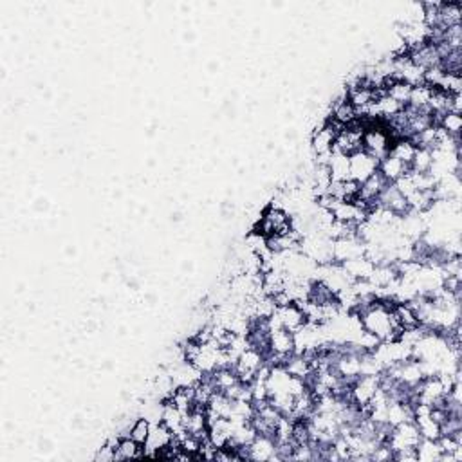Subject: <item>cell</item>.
Wrapping results in <instances>:
<instances>
[{
    "mask_svg": "<svg viewBox=\"0 0 462 462\" xmlns=\"http://www.w3.org/2000/svg\"><path fill=\"white\" fill-rule=\"evenodd\" d=\"M421 439L422 437L419 434L418 427H415V422L404 421L397 424V427H392L385 445L392 449V454H395V452H401V449L415 448Z\"/></svg>",
    "mask_w": 462,
    "mask_h": 462,
    "instance_id": "cell-1",
    "label": "cell"
},
{
    "mask_svg": "<svg viewBox=\"0 0 462 462\" xmlns=\"http://www.w3.org/2000/svg\"><path fill=\"white\" fill-rule=\"evenodd\" d=\"M289 231H292L291 220H289L288 213H286L282 208H270V210L261 217L258 233L264 235L265 238L273 237V235H286L289 233Z\"/></svg>",
    "mask_w": 462,
    "mask_h": 462,
    "instance_id": "cell-2",
    "label": "cell"
},
{
    "mask_svg": "<svg viewBox=\"0 0 462 462\" xmlns=\"http://www.w3.org/2000/svg\"><path fill=\"white\" fill-rule=\"evenodd\" d=\"M376 206L390 211L395 217H404L412 213V208H410L409 201H406V197L397 190V186H395L394 183H388L385 188H383V192L379 193V197H377L376 201Z\"/></svg>",
    "mask_w": 462,
    "mask_h": 462,
    "instance_id": "cell-3",
    "label": "cell"
},
{
    "mask_svg": "<svg viewBox=\"0 0 462 462\" xmlns=\"http://www.w3.org/2000/svg\"><path fill=\"white\" fill-rule=\"evenodd\" d=\"M265 365V359L264 356H262V352H258L256 349H253V347H249V349H246L242 352V354L238 356L237 358V363H235V372H237L238 379L242 383H249L255 379L256 372L261 370L262 367Z\"/></svg>",
    "mask_w": 462,
    "mask_h": 462,
    "instance_id": "cell-4",
    "label": "cell"
},
{
    "mask_svg": "<svg viewBox=\"0 0 462 462\" xmlns=\"http://www.w3.org/2000/svg\"><path fill=\"white\" fill-rule=\"evenodd\" d=\"M363 152L381 161L390 152V134L383 129H368L363 134Z\"/></svg>",
    "mask_w": 462,
    "mask_h": 462,
    "instance_id": "cell-5",
    "label": "cell"
},
{
    "mask_svg": "<svg viewBox=\"0 0 462 462\" xmlns=\"http://www.w3.org/2000/svg\"><path fill=\"white\" fill-rule=\"evenodd\" d=\"M365 251H367V246L358 237L336 238L332 242V262L343 264V262L358 258V256H365Z\"/></svg>",
    "mask_w": 462,
    "mask_h": 462,
    "instance_id": "cell-6",
    "label": "cell"
},
{
    "mask_svg": "<svg viewBox=\"0 0 462 462\" xmlns=\"http://www.w3.org/2000/svg\"><path fill=\"white\" fill-rule=\"evenodd\" d=\"M343 129H345V126L336 123L334 119H331V122H327L323 126H320L313 135V149L314 152H316V156H329V154L332 152V147H334V141H336L338 134H340Z\"/></svg>",
    "mask_w": 462,
    "mask_h": 462,
    "instance_id": "cell-7",
    "label": "cell"
},
{
    "mask_svg": "<svg viewBox=\"0 0 462 462\" xmlns=\"http://www.w3.org/2000/svg\"><path fill=\"white\" fill-rule=\"evenodd\" d=\"M377 390H379V376H359L350 385V397L361 409L370 403Z\"/></svg>",
    "mask_w": 462,
    "mask_h": 462,
    "instance_id": "cell-8",
    "label": "cell"
},
{
    "mask_svg": "<svg viewBox=\"0 0 462 462\" xmlns=\"http://www.w3.org/2000/svg\"><path fill=\"white\" fill-rule=\"evenodd\" d=\"M377 165L379 161L374 159L372 156H368L367 152H356L350 156V179L356 183H363L368 177L377 172Z\"/></svg>",
    "mask_w": 462,
    "mask_h": 462,
    "instance_id": "cell-9",
    "label": "cell"
},
{
    "mask_svg": "<svg viewBox=\"0 0 462 462\" xmlns=\"http://www.w3.org/2000/svg\"><path fill=\"white\" fill-rule=\"evenodd\" d=\"M386 184H388V181H386L379 172H376V174L370 175L367 181H363V183L359 184L358 199L359 201H363L365 204L372 210V208L376 206V201L377 197H379V193L383 192V188H385ZM368 213H370V211H368Z\"/></svg>",
    "mask_w": 462,
    "mask_h": 462,
    "instance_id": "cell-10",
    "label": "cell"
},
{
    "mask_svg": "<svg viewBox=\"0 0 462 462\" xmlns=\"http://www.w3.org/2000/svg\"><path fill=\"white\" fill-rule=\"evenodd\" d=\"M170 443H172V431L168 430L163 422L154 424V427L150 428L149 439H147V443H145L143 446L145 455H147V457L156 459L157 452H161V449L166 448Z\"/></svg>",
    "mask_w": 462,
    "mask_h": 462,
    "instance_id": "cell-11",
    "label": "cell"
},
{
    "mask_svg": "<svg viewBox=\"0 0 462 462\" xmlns=\"http://www.w3.org/2000/svg\"><path fill=\"white\" fill-rule=\"evenodd\" d=\"M277 314H279V320L282 323V329L289 332H297L298 329H302L307 323L306 314L297 304H288V306L277 307Z\"/></svg>",
    "mask_w": 462,
    "mask_h": 462,
    "instance_id": "cell-12",
    "label": "cell"
},
{
    "mask_svg": "<svg viewBox=\"0 0 462 462\" xmlns=\"http://www.w3.org/2000/svg\"><path fill=\"white\" fill-rule=\"evenodd\" d=\"M277 457V443L273 437L256 436L249 445V461H274Z\"/></svg>",
    "mask_w": 462,
    "mask_h": 462,
    "instance_id": "cell-13",
    "label": "cell"
},
{
    "mask_svg": "<svg viewBox=\"0 0 462 462\" xmlns=\"http://www.w3.org/2000/svg\"><path fill=\"white\" fill-rule=\"evenodd\" d=\"M377 172L385 177L388 183H395V181H399L401 177H404L406 174H410V165H404L403 161L399 159H395L394 156L383 157L379 165H377Z\"/></svg>",
    "mask_w": 462,
    "mask_h": 462,
    "instance_id": "cell-14",
    "label": "cell"
},
{
    "mask_svg": "<svg viewBox=\"0 0 462 462\" xmlns=\"http://www.w3.org/2000/svg\"><path fill=\"white\" fill-rule=\"evenodd\" d=\"M329 172H331V181L334 183H343L350 179V157L345 154L332 152L329 159Z\"/></svg>",
    "mask_w": 462,
    "mask_h": 462,
    "instance_id": "cell-15",
    "label": "cell"
},
{
    "mask_svg": "<svg viewBox=\"0 0 462 462\" xmlns=\"http://www.w3.org/2000/svg\"><path fill=\"white\" fill-rule=\"evenodd\" d=\"M341 267L345 270V273L349 274L350 279L354 280V282L356 280H368L374 271V264L368 261L367 256H358V258H352V261L343 262Z\"/></svg>",
    "mask_w": 462,
    "mask_h": 462,
    "instance_id": "cell-16",
    "label": "cell"
},
{
    "mask_svg": "<svg viewBox=\"0 0 462 462\" xmlns=\"http://www.w3.org/2000/svg\"><path fill=\"white\" fill-rule=\"evenodd\" d=\"M143 457H147V455H145V448L141 445H138L131 437L119 439L116 449H114V461H129V459Z\"/></svg>",
    "mask_w": 462,
    "mask_h": 462,
    "instance_id": "cell-17",
    "label": "cell"
},
{
    "mask_svg": "<svg viewBox=\"0 0 462 462\" xmlns=\"http://www.w3.org/2000/svg\"><path fill=\"white\" fill-rule=\"evenodd\" d=\"M332 119L343 126L352 125V123L358 119L356 108L352 107V104L347 99V96L340 98L336 104H334V108H332Z\"/></svg>",
    "mask_w": 462,
    "mask_h": 462,
    "instance_id": "cell-18",
    "label": "cell"
},
{
    "mask_svg": "<svg viewBox=\"0 0 462 462\" xmlns=\"http://www.w3.org/2000/svg\"><path fill=\"white\" fill-rule=\"evenodd\" d=\"M415 452H418V461L421 462H439L440 455H443L439 443L431 439L419 440V445L415 446Z\"/></svg>",
    "mask_w": 462,
    "mask_h": 462,
    "instance_id": "cell-19",
    "label": "cell"
},
{
    "mask_svg": "<svg viewBox=\"0 0 462 462\" xmlns=\"http://www.w3.org/2000/svg\"><path fill=\"white\" fill-rule=\"evenodd\" d=\"M183 419H184V413L181 412L179 409H175L172 403L165 404V409H163V415H161V422L172 431V434L183 430L184 428Z\"/></svg>",
    "mask_w": 462,
    "mask_h": 462,
    "instance_id": "cell-20",
    "label": "cell"
},
{
    "mask_svg": "<svg viewBox=\"0 0 462 462\" xmlns=\"http://www.w3.org/2000/svg\"><path fill=\"white\" fill-rule=\"evenodd\" d=\"M415 147L412 145L410 140H395V143L390 147V156H394L395 159L403 161L404 165H412V159L415 156Z\"/></svg>",
    "mask_w": 462,
    "mask_h": 462,
    "instance_id": "cell-21",
    "label": "cell"
},
{
    "mask_svg": "<svg viewBox=\"0 0 462 462\" xmlns=\"http://www.w3.org/2000/svg\"><path fill=\"white\" fill-rule=\"evenodd\" d=\"M431 165H434V157H431L430 150L418 149L412 159V165H410V170L413 174H427L431 170Z\"/></svg>",
    "mask_w": 462,
    "mask_h": 462,
    "instance_id": "cell-22",
    "label": "cell"
},
{
    "mask_svg": "<svg viewBox=\"0 0 462 462\" xmlns=\"http://www.w3.org/2000/svg\"><path fill=\"white\" fill-rule=\"evenodd\" d=\"M150 428H152V422H150L149 419L147 418L138 419V421H135L134 424L131 427L129 437L134 439L138 445L145 446V443H147V439H149V436H150Z\"/></svg>",
    "mask_w": 462,
    "mask_h": 462,
    "instance_id": "cell-23",
    "label": "cell"
},
{
    "mask_svg": "<svg viewBox=\"0 0 462 462\" xmlns=\"http://www.w3.org/2000/svg\"><path fill=\"white\" fill-rule=\"evenodd\" d=\"M430 94H431V89L428 85H418V87H412V94H410V101H409V107L412 108H430L428 107V104H430Z\"/></svg>",
    "mask_w": 462,
    "mask_h": 462,
    "instance_id": "cell-24",
    "label": "cell"
},
{
    "mask_svg": "<svg viewBox=\"0 0 462 462\" xmlns=\"http://www.w3.org/2000/svg\"><path fill=\"white\" fill-rule=\"evenodd\" d=\"M439 126L446 132V134L452 135V138H455V135H461V129H462L461 114H455V113L443 114V117H440V122H439Z\"/></svg>",
    "mask_w": 462,
    "mask_h": 462,
    "instance_id": "cell-25",
    "label": "cell"
},
{
    "mask_svg": "<svg viewBox=\"0 0 462 462\" xmlns=\"http://www.w3.org/2000/svg\"><path fill=\"white\" fill-rule=\"evenodd\" d=\"M96 461H114V448L113 446H105V448H101V452H99L98 455H96Z\"/></svg>",
    "mask_w": 462,
    "mask_h": 462,
    "instance_id": "cell-26",
    "label": "cell"
}]
</instances>
